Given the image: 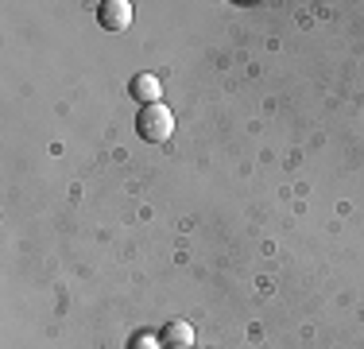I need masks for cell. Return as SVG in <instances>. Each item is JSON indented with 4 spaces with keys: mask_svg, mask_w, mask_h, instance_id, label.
<instances>
[{
    "mask_svg": "<svg viewBox=\"0 0 364 349\" xmlns=\"http://www.w3.org/2000/svg\"><path fill=\"white\" fill-rule=\"evenodd\" d=\"M136 132H140L144 140H151V144H163L171 132H175V113L167 109V105H147V109H140V117H136Z\"/></svg>",
    "mask_w": 364,
    "mask_h": 349,
    "instance_id": "6da1fadb",
    "label": "cell"
},
{
    "mask_svg": "<svg viewBox=\"0 0 364 349\" xmlns=\"http://www.w3.org/2000/svg\"><path fill=\"white\" fill-rule=\"evenodd\" d=\"M97 20L105 31H124L128 24H132V4H128V0H105V4L97 8Z\"/></svg>",
    "mask_w": 364,
    "mask_h": 349,
    "instance_id": "7a4b0ae2",
    "label": "cell"
},
{
    "mask_svg": "<svg viewBox=\"0 0 364 349\" xmlns=\"http://www.w3.org/2000/svg\"><path fill=\"white\" fill-rule=\"evenodd\" d=\"M128 93H132V101H140V109H147V105H159L163 85L155 74H136L132 85H128Z\"/></svg>",
    "mask_w": 364,
    "mask_h": 349,
    "instance_id": "3957f363",
    "label": "cell"
},
{
    "mask_svg": "<svg viewBox=\"0 0 364 349\" xmlns=\"http://www.w3.org/2000/svg\"><path fill=\"white\" fill-rule=\"evenodd\" d=\"M159 342L167 349H190L194 345V326H190V322H167L163 334H159Z\"/></svg>",
    "mask_w": 364,
    "mask_h": 349,
    "instance_id": "277c9868",
    "label": "cell"
},
{
    "mask_svg": "<svg viewBox=\"0 0 364 349\" xmlns=\"http://www.w3.org/2000/svg\"><path fill=\"white\" fill-rule=\"evenodd\" d=\"M132 349H159V338H151V334H136V338H132Z\"/></svg>",
    "mask_w": 364,
    "mask_h": 349,
    "instance_id": "5b68a950",
    "label": "cell"
}]
</instances>
